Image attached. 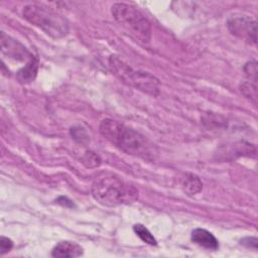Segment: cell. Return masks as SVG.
Listing matches in <instances>:
<instances>
[{"label": "cell", "instance_id": "4fadbf2b", "mask_svg": "<svg viewBox=\"0 0 258 258\" xmlns=\"http://www.w3.org/2000/svg\"><path fill=\"white\" fill-rule=\"evenodd\" d=\"M133 230L136 233V235L146 244L155 246L157 244L156 239L153 237V235L150 233V231L143 226L142 224H136L133 226Z\"/></svg>", "mask_w": 258, "mask_h": 258}, {"label": "cell", "instance_id": "ba28073f", "mask_svg": "<svg viewBox=\"0 0 258 258\" xmlns=\"http://www.w3.org/2000/svg\"><path fill=\"white\" fill-rule=\"evenodd\" d=\"M84 250L78 243L73 241H60L53 247L51 251V256L57 258H74L82 256Z\"/></svg>", "mask_w": 258, "mask_h": 258}, {"label": "cell", "instance_id": "9c48e42d", "mask_svg": "<svg viewBox=\"0 0 258 258\" xmlns=\"http://www.w3.org/2000/svg\"><path fill=\"white\" fill-rule=\"evenodd\" d=\"M191 241L206 249L209 250H217L219 248V242L217 238L208 230L197 228L192 230L190 235Z\"/></svg>", "mask_w": 258, "mask_h": 258}, {"label": "cell", "instance_id": "6da1fadb", "mask_svg": "<svg viewBox=\"0 0 258 258\" xmlns=\"http://www.w3.org/2000/svg\"><path fill=\"white\" fill-rule=\"evenodd\" d=\"M99 130L105 139L127 154L147 158L153 153L152 144L144 135L117 120H102Z\"/></svg>", "mask_w": 258, "mask_h": 258}, {"label": "cell", "instance_id": "5bb4252c", "mask_svg": "<svg viewBox=\"0 0 258 258\" xmlns=\"http://www.w3.org/2000/svg\"><path fill=\"white\" fill-rule=\"evenodd\" d=\"M82 160H83L82 162L87 167H96V166H99L100 163H101L100 157L96 153H94L92 151H87L85 153V155L83 156Z\"/></svg>", "mask_w": 258, "mask_h": 258}, {"label": "cell", "instance_id": "2e32d148", "mask_svg": "<svg viewBox=\"0 0 258 258\" xmlns=\"http://www.w3.org/2000/svg\"><path fill=\"white\" fill-rule=\"evenodd\" d=\"M13 247V242L7 238V237H4L2 236L0 238V252H1V255H4L5 253L9 252Z\"/></svg>", "mask_w": 258, "mask_h": 258}, {"label": "cell", "instance_id": "9a60e30c", "mask_svg": "<svg viewBox=\"0 0 258 258\" xmlns=\"http://www.w3.org/2000/svg\"><path fill=\"white\" fill-rule=\"evenodd\" d=\"M244 71H245L247 77L249 78V80L257 82V63H256V61L253 60V61L247 62L244 67Z\"/></svg>", "mask_w": 258, "mask_h": 258}, {"label": "cell", "instance_id": "8992f818", "mask_svg": "<svg viewBox=\"0 0 258 258\" xmlns=\"http://www.w3.org/2000/svg\"><path fill=\"white\" fill-rule=\"evenodd\" d=\"M228 30L249 44L257 43V22L251 16L235 14L227 19Z\"/></svg>", "mask_w": 258, "mask_h": 258}, {"label": "cell", "instance_id": "5b68a950", "mask_svg": "<svg viewBox=\"0 0 258 258\" xmlns=\"http://www.w3.org/2000/svg\"><path fill=\"white\" fill-rule=\"evenodd\" d=\"M109 67L112 73L128 86L152 96L159 94V81L153 75L147 72L134 70L117 55L110 56Z\"/></svg>", "mask_w": 258, "mask_h": 258}, {"label": "cell", "instance_id": "277c9868", "mask_svg": "<svg viewBox=\"0 0 258 258\" xmlns=\"http://www.w3.org/2000/svg\"><path fill=\"white\" fill-rule=\"evenodd\" d=\"M111 12L114 19L133 37L144 43L150 41L151 24L137 8L126 3H115Z\"/></svg>", "mask_w": 258, "mask_h": 258}, {"label": "cell", "instance_id": "30bf717a", "mask_svg": "<svg viewBox=\"0 0 258 258\" xmlns=\"http://www.w3.org/2000/svg\"><path fill=\"white\" fill-rule=\"evenodd\" d=\"M37 69H38V61L37 59L33 56L29 61H27L23 68H21L17 74L16 78L18 82L22 84H27L32 82L37 74Z\"/></svg>", "mask_w": 258, "mask_h": 258}, {"label": "cell", "instance_id": "8fae6325", "mask_svg": "<svg viewBox=\"0 0 258 258\" xmlns=\"http://www.w3.org/2000/svg\"><path fill=\"white\" fill-rule=\"evenodd\" d=\"M182 186H183V190L187 195L192 196V195L199 194L202 190L203 183L198 176H196L194 174H188L185 177V179L182 183Z\"/></svg>", "mask_w": 258, "mask_h": 258}, {"label": "cell", "instance_id": "52a82bcc", "mask_svg": "<svg viewBox=\"0 0 258 258\" xmlns=\"http://www.w3.org/2000/svg\"><path fill=\"white\" fill-rule=\"evenodd\" d=\"M1 52L2 55H5L9 58L14 60H30L33 55L16 39L10 37L9 35L5 34L3 31L1 32Z\"/></svg>", "mask_w": 258, "mask_h": 258}, {"label": "cell", "instance_id": "e0dca14e", "mask_svg": "<svg viewBox=\"0 0 258 258\" xmlns=\"http://www.w3.org/2000/svg\"><path fill=\"white\" fill-rule=\"evenodd\" d=\"M257 238L255 237H245L243 239H241L240 244L247 247V248H253L254 250L257 249Z\"/></svg>", "mask_w": 258, "mask_h": 258}, {"label": "cell", "instance_id": "7c38bea8", "mask_svg": "<svg viewBox=\"0 0 258 258\" xmlns=\"http://www.w3.org/2000/svg\"><path fill=\"white\" fill-rule=\"evenodd\" d=\"M255 81L248 80L246 82H243L240 86V90L242 94L248 98L255 106L257 104V86Z\"/></svg>", "mask_w": 258, "mask_h": 258}, {"label": "cell", "instance_id": "7a4b0ae2", "mask_svg": "<svg viewBox=\"0 0 258 258\" xmlns=\"http://www.w3.org/2000/svg\"><path fill=\"white\" fill-rule=\"evenodd\" d=\"M92 196L102 206L116 207L133 203L138 198L135 186L112 173H102L92 183Z\"/></svg>", "mask_w": 258, "mask_h": 258}, {"label": "cell", "instance_id": "3957f363", "mask_svg": "<svg viewBox=\"0 0 258 258\" xmlns=\"http://www.w3.org/2000/svg\"><path fill=\"white\" fill-rule=\"evenodd\" d=\"M23 17L52 38H61L69 33V23L64 17L39 4H28L23 9Z\"/></svg>", "mask_w": 258, "mask_h": 258}]
</instances>
